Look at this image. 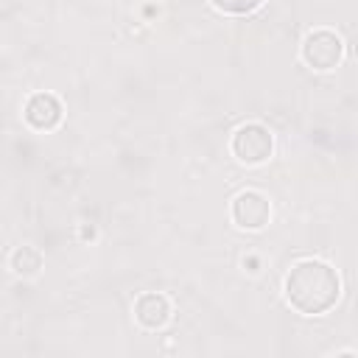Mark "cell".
<instances>
[{"label":"cell","mask_w":358,"mask_h":358,"mask_svg":"<svg viewBox=\"0 0 358 358\" xmlns=\"http://www.w3.org/2000/svg\"><path fill=\"white\" fill-rule=\"evenodd\" d=\"M341 294V282L333 266L322 260H302L285 277V296L291 308L305 316H319L336 305Z\"/></svg>","instance_id":"1"},{"label":"cell","mask_w":358,"mask_h":358,"mask_svg":"<svg viewBox=\"0 0 358 358\" xmlns=\"http://www.w3.org/2000/svg\"><path fill=\"white\" fill-rule=\"evenodd\" d=\"M274 137L260 123H246L232 134V154L246 165H260L271 157Z\"/></svg>","instance_id":"2"},{"label":"cell","mask_w":358,"mask_h":358,"mask_svg":"<svg viewBox=\"0 0 358 358\" xmlns=\"http://www.w3.org/2000/svg\"><path fill=\"white\" fill-rule=\"evenodd\" d=\"M344 56V45L333 31H310L302 42V59L313 70H333Z\"/></svg>","instance_id":"3"},{"label":"cell","mask_w":358,"mask_h":358,"mask_svg":"<svg viewBox=\"0 0 358 358\" xmlns=\"http://www.w3.org/2000/svg\"><path fill=\"white\" fill-rule=\"evenodd\" d=\"M268 215H271L268 199L257 190H246L232 201V218L241 229H260L268 224Z\"/></svg>","instance_id":"4"},{"label":"cell","mask_w":358,"mask_h":358,"mask_svg":"<svg viewBox=\"0 0 358 358\" xmlns=\"http://www.w3.org/2000/svg\"><path fill=\"white\" fill-rule=\"evenodd\" d=\"M25 120L34 129H45L48 131L62 120V103L50 92H36L25 103Z\"/></svg>","instance_id":"5"},{"label":"cell","mask_w":358,"mask_h":358,"mask_svg":"<svg viewBox=\"0 0 358 358\" xmlns=\"http://www.w3.org/2000/svg\"><path fill=\"white\" fill-rule=\"evenodd\" d=\"M134 319L143 327L157 330L171 319V305H168V299L162 294H143L137 299V305H134Z\"/></svg>","instance_id":"6"},{"label":"cell","mask_w":358,"mask_h":358,"mask_svg":"<svg viewBox=\"0 0 358 358\" xmlns=\"http://www.w3.org/2000/svg\"><path fill=\"white\" fill-rule=\"evenodd\" d=\"M11 268H14L20 277H34V274L42 268V255H39L34 246H20V249L11 255Z\"/></svg>","instance_id":"7"},{"label":"cell","mask_w":358,"mask_h":358,"mask_svg":"<svg viewBox=\"0 0 358 358\" xmlns=\"http://www.w3.org/2000/svg\"><path fill=\"white\" fill-rule=\"evenodd\" d=\"M218 11H224V14H249V11H255L263 0H210Z\"/></svg>","instance_id":"8"}]
</instances>
